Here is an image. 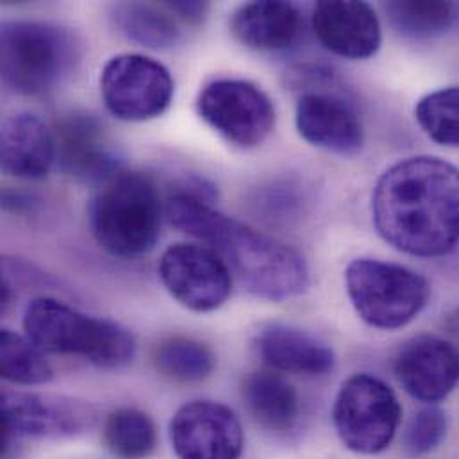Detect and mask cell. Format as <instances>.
Returning a JSON list of instances; mask_svg holds the SVG:
<instances>
[{
	"instance_id": "ffe728a7",
	"label": "cell",
	"mask_w": 459,
	"mask_h": 459,
	"mask_svg": "<svg viewBox=\"0 0 459 459\" xmlns=\"http://www.w3.org/2000/svg\"><path fill=\"white\" fill-rule=\"evenodd\" d=\"M243 399L254 420L273 433L293 429L300 413L297 390L272 370H259L243 381Z\"/></svg>"
},
{
	"instance_id": "83f0119b",
	"label": "cell",
	"mask_w": 459,
	"mask_h": 459,
	"mask_svg": "<svg viewBox=\"0 0 459 459\" xmlns=\"http://www.w3.org/2000/svg\"><path fill=\"white\" fill-rule=\"evenodd\" d=\"M165 5L172 14H179L178 18L190 23L203 22L210 7L208 2H197V0L195 2H167Z\"/></svg>"
},
{
	"instance_id": "d4e9b609",
	"label": "cell",
	"mask_w": 459,
	"mask_h": 459,
	"mask_svg": "<svg viewBox=\"0 0 459 459\" xmlns=\"http://www.w3.org/2000/svg\"><path fill=\"white\" fill-rule=\"evenodd\" d=\"M385 9L395 30L417 39L446 34L459 16L455 2H390Z\"/></svg>"
},
{
	"instance_id": "4316f807",
	"label": "cell",
	"mask_w": 459,
	"mask_h": 459,
	"mask_svg": "<svg viewBox=\"0 0 459 459\" xmlns=\"http://www.w3.org/2000/svg\"><path fill=\"white\" fill-rule=\"evenodd\" d=\"M447 415L444 410L429 404L417 411L404 431V453L411 458L426 456L437 451L447 437Z\"/></svg>"
},
{
	"instance_id": "e0dca14e",
	"label": "cell",
	"mask_w": 459,
	"mask_h": 459,
	"mask_svg": "<svg viewBox=\"0 0 459 459\" xmlns=\"http://www.w3.org/2000/svg\"><path fill=\"white\" fill-rule=\"evenodd\" d=\"M261 359L277 372L297 376H327L334 370V351L320 338L284 324H272L255 336Z\"/></svg>"
},
{
	"instance_id": "2e32d148",
	"label": "cell",
	"mask_w": 459,
	"mask_h": 459,
	"mask_svg": "<svg viewBox=\"0 0 459 459\" xmlns=\"http://www.w3.org/2000/svg\"><path fill=\"white\" fill-rule=\"evenodd\" d=\"M295 124L299 134L313 147L343 156L363 147V126L358 113L333 93H304L295 108Z\"/></svg>"
},
{
	"instance_id": "5b68a950",
	"label": "cell",
	"mask_w": 459,
	"mask_h": 459,
	"mask_svg": "<svg viewBox=\"0 0 459 459\" xmlns=\"http://www.w3.org/2000/svg\"><path fill=\"white\" fill-rule=\"evenodd\" d=\"M0 68L4 84L20 95H43L74 68L79 45L63 27L16 20L2 23Z\"/></svg>"
},
{
	"instance_id": "7c38bea8",
	"label": "cell",
	"mask_w": 459,
	"mask_h": 459,
	"mask_svg": "<svg viewBox=\"0 0 459 459\" xmlns=\"http://www.w3.org/2000/svg\"><path fill=\"white\" fill-rule=\"evenodd\" d=\"M95 422L91 406L25 392L2 394L4 444L11 438H63L88 431Z\"/></svg>"
},
{
	"instance_id": "ba28073f",
	"label": "cell",
	"mask_w": 459,
	"mask_h": 459,
	"mask_svg": "<svg viewBox=\"0 0 459 459\" xmlns=\"http://www.w3.org/2000/svg\"><path fill=\"white\" fill-rule=\"evenodd\" d=\"M106 109L124 122L161 117L174 97V79L165 65L143 54H118L100 72Z\"/></svg>"
},
{
	"instance_id": "277c9868",
	"label": "cell",
	"mask_w": 459,
	"mask_h": 459,
	"mask_svg": "<svg viewBox=\"0 0 459 459\" xmlns=\"http://www.w3.org/2000/svg\"><path fill=\"white\" fill-rule=\"evenodd\" d=\"M90 228L97 243L115 257L134 259L149 254L161 232L156 181L143 172L117 174L93 197Z\"/></svg>"
},
{
	"instance_id": "9c48e42d",
	"label": "cell",
	"mask_w": 459,
	"mask_h": 459,
	"mask_svg": "<svg viewBox=\"0 0 459 459\" xmlns=\"http://www.w3.org/2000/svg\"><path fill=\"white\" fill-rule=\"evenodd\" d=\"M197 109L210 127L241 149L261 145L275 126L270 97L243 79H217L206 84L199 93Z\"/></svg>"
},
{
	"instance_id": "8fae6325",
	"label": "cell",
	"mask_w": 459,
	"mask_h": 459,
	"mask_svg": "<svg viewBox=\"0 0 459 459\" xmlns=\"http://www.w3.org/2000/svg\"><path fill=\"white\" fill-rule=\"evenodd\" d=\"M170 444L179 459H239L243 428L222 403L192 401L170 422Z\"/></svg>"
},
{
	"instance_id": "44dd1931",
	"label": "cell",
	"mask_w": 459,
	"mask_h": 459,
	"mask_svg": "<svg viewBox=\"0 0 459 459\" xmlns=\"http://www.w3.org/2000/svg\"><path fill=\"white\" fill-rule=\"evenodd\" d=\"M115 22L124 36L149 48H169L179 39L178 20L165 4H118L115 7Z\"/></svg>"
},
{
	"instance_id": "7a4b0ae2",
	"label": "cell",
	"mask_w": 459,
	"mask_h": 459,
	"mask_svg": "<svg viewBox=\"0 0 459 459\" xmlns=\"http://www.w3.org/2000/svg\"><path fill=\"white\" fill-rule=\"evenodd\" d=\"M167 215L174 228L208 243L250 295L282 302L307 290L309 268L295 248L226 217L206 197L179 190L169 199Z\"/></svg>"
},
{
	"instance_id": "4fadbf2b",
	"label": "cell",
	"mask_w": 459,
	"mask_h": 459,
	"mask_svg": "<svg viewBox=\"0 0 459 459\" xmlns=\"http://www.w3.org/2000/svg\"><path fill=\"white\" fill-rule=\"evenodd\" d=\"M54 138L61 169L74 179L104 185L120 174L122 161L99 117L82 111L63 115Z\"/></svg>"
},
{
	"instance_id": "52a82bcc",
	"label": "cell",
	"mask_w": 459,
	"mask_h": 459,
	"mask_svg": "<svg viewBox=\"0 0 459 459\" xmlns=\"http://www.w3.org/2000/svg\"><path fill=\"white\" fill-rule=\"evenodd\" d=\"M403 408L395 392L379 377H349L334 401L333 424L342 444L363 456L386 451L401 426Z\"/></svg>"
},
{
	"instance_id": "603a6c76",
	"label": "cell",
	"mask_w": 459,
	"mask_h": 459,
	"mask_svg": "<svg viewBox=\"0 0 459 459\" xmlns=\"http://www.w3.org/2000/svg\"><path fill=\"white\" fill-rule=\"evenodd\" d=\"M104 442L118 459H147L156 449L158 431L147 413L120 408L106 419Z\"/></svg>"
},
{
	"instance_id": "7402d4cb",
	"label": "cell",
	"mask_w": 459,
	"mask_h": 459,
	"mask_svg": "<svg viewBox=\"0 0 459 459\" xmlns=\"http://www.w3.org/2000/svg\"><path fill=\"white\" fill-rule=\"evenodd\" d=\"M154 367L165 377L178 383H201L217 367L215 352L194 338H169L156 345L152 352Z\"/></svg>"
},
{
	"instance_id": "30bf717a",
	"label": "cell",
	"mask_w": 459,
	"mask_h": 459,
	"mask_svg": "<svg viewBox=\"0 0 459 459\" xmlns=\"http://www.w3.org/2000/svg\"><path fill=\"white\" fill-rule=\"evenodd\" d=\"M158 272L167 291L190 311L212 313L230 299V266L208 245H170L160 259Z\"/></svg>"
},
{
	"instance_id": "ac0fdd59",
	"label": "cell",
	"mask_w": 459,
	"mask_h": 459,
	"mask_svg": "<svg viewBox=\"0 0 459 459\" xmlns=\"http://www.w3.org/2000/svg\"><path fill=\"white\" fill-rule=\"evenodd\" d=\"M54 133L34 115L20 113L4 120L0 131V167L18 179H41L56 161Z\"/></svg>"
},
{
	"instance_id": "3957f363",
	"label": "cell",
	"mask_w": 459,
	"mask_h": 459,
	"mask_svg": "<svg viewBox=\"0 0 459 459\" xmlns=\"http://www.w3.org/2000/svg\"><path fill=\"white\" fill-rule=\"evenodd\" d=\"M23 331L45 354L79 356L100 368H122L136 354L127 327L81 313L52 297H38L25 307Z\"/></svg>"
},
{
	"instance_id": "5bb4252c",
	"label": "cell",
	"mask_w": 459,
	"mask_h": 459,
	"mask_svg": "<svg viewBox=\"0 0 459 459\" xmlns=\"http://www.w3.org/2000/svg\"><path fill=\"white\" fill-rule=\"evenodd\" d=\"M394 370L406 394L420 403L437 404L459 385V349L446 338L420 334L404 343Z\"/></svg>"
},
{
	"instance_id": "cb8c5ba5",
	"label": "cell",
	"mask_w": 459,
	"mask_h": 459,
	"mask_svg": "<svg viewBox=\"0 0 459 459\" xmlns=\"http://www.w3.org/2000/svg\"><path fill=\"white\" fill-rule=\"evenodd\" d=\"M0 370L5 381L20 386L45 385L54 377L45 352L11 329H2L0 334Z\"/></svg>"
},
{
	"instance_id": "d6986e66",
	"label": "cell",
	"mask_w": 459,
	"mask_h": 459,
	"mask_svg": "<svg viewBox=\"0 0 459 459\" xmlns=\"http://www.w3.org/2000/svg\"><path fill=\"white\" fill-rule=\"evenodd\" d=\"M300 14L290 2L261 0L238 7L230 18L234 38L248 48L282 50L299 34Z\"/></svg>"
},
{
	"instance_id": "6da1fadb",
	"label": "cell",
	"mask_w": 459,
	"mask_h": 459,
	"mask_svg": "<svg viewBox=\"0 0 459 459\" xmlns=\"http://www.w3.org/2000/svg\"><path fill=\"white\" fill-rule=\"evenodd\" d=\"M376 230L394 248L440 257L459 245V170L435 156L406 158L377 181L372 197Z\"/></svg>"
},
{
	"instance_id": "9a60e30c",
	"label": "cell",
	"mask_w": 459,
	"mask_h": 459,
	"mask_svg": "<svg viewBox=\"0 0 459 459\" xmlns=\"http://www.w3.org/2000/svg\"><path fill=\"white\" fill-rule=\"evenodd\" d=\"M311 20L320 43L345 59H368L381 47V22L367 2L322 0Z\"/></svg>"
},
{
	"instance_id": "484cf974",
	"label": "cell",
	"mask_w": 459,
	"mask_h": 459,
	"mask_svg": "<svg viewBox=\"0 0 459 459\" xmlns=\"http://www.w3.org/2000/svg\"><path fill=\"white\" fill-rule=\"evenodd\" d=\"M415 118L435 143L459 149V86L422 97L415 108Z\"/></svg>"
},
{
	"instance_id": "8992f818",
	"label": "cell",
	"mask_w": 459,
	"mask_h": 459,
	"mask_svg": "<svg viewBox=\"0 0 459 459\" xmlns=\"http://www.w3.org/2000/svg\"><path fill=\"white\" fill-rule=\"evenodd\" d=\"M347 295L363 322L395 331L413 322L431 299L429 281L397 263L359 257L345 270Z\"/></svg>"
}]
</instances>
